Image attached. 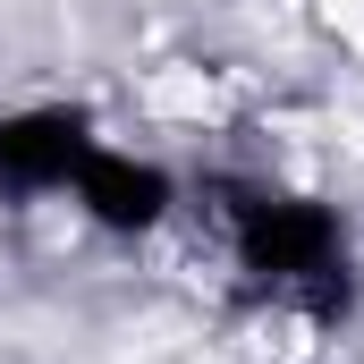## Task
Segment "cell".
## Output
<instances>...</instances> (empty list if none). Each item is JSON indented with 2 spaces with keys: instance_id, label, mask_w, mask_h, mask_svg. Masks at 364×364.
Masks as SVG:
<instances>
[{
  "instance_id": "6da1fadb",
  "label": "cell",
  "mask_w": 364,
  "mask_h": 364,
  "mask_svg": "<svg viewBox=\"0 0 364 364\" xmlns=\"http://www.w3.org/2000/svg\"><path fill=\"white\" fill-rule=\"evenodd\" d=\"M220 195V220H229V246L237 263L255 272L263 296L279 305H305L314 322H339L356 305V279H348V237L322 203L305 195H272V186H212Z\"/></svg>"
},
{
  "instance_id": "7a4b0ae2",
  "label": "cell",
  "mask_w": 364,
  "mask_h": 364,
  "mask_svg": "<svg viewBox=\"0 0 364 364\" xmlns=\"http://www.w3.org/2000/svg\"><path fill=\"white\" fill-rule=\"evenodd\" d=\"M85 153H93V136H85L77 110H26V119H0V195L68 186Z\"/></svg>"
},
{
  "instance_id": "3957f363",
  "label": "cell",
  "mask_w": 364,
  "mask_h": 364,
  "mask_svg": "<svg viewBox=\"0 0 364 364\" xmlns=\"http://www.w3.org/2000/svg\"><path fill=\"white\" fill-rule=\"evenodd\" d=\"M68 186H77V203H85L102 229H127V237H136V229H153V220L170 212V178H161L153 161L102 153V144L77 161V178H68Z\"/></svg>"
}]
</instances>
